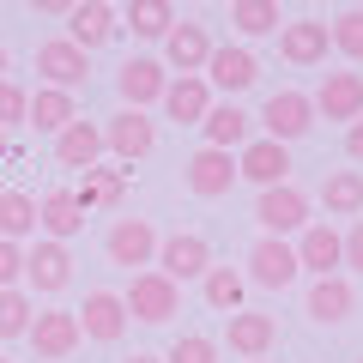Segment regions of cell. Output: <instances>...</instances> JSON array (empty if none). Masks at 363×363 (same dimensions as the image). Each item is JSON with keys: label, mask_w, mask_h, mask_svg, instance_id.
Instances as JSON below:
<instances>
[{"label": "cell", "mask_w": 363, "mask_h": 363, "mask_svg": "<svg viewBox=\"0 0 363 363\" xmlns=\"http://www.w3.org/2000/svg\"><path fill=\"white\" fill-rule=\"evenodd\" d=\"M152 145H157V121L145 109H121V116L104 121V152H116L121 164H140Z\"/></svg>", "instance_id": "9c48e42d"}, {"label": "cell", "mask_w": 363, "mask_h": 363, "mask_svg": "<svg viewBox=\"0 0 363 363\" xmlns=\"http://www.w3.org/2000/svg\"><path fill=\"white\" fill-rule=\"evenodd\" d=\"M279 55H285L291 67H321L327 55H333L327 18H291V25H279Z\"/></svg>", "instance_id": "30bf717a"}, {"label": "cell", "mask_w": 363, "mask_h": 363, "mask_svg": "<svg viewBox=\"0 0 363 363\" xmlns=\"http://www.w3.org/2000/svg\"><path fill=\"white\" fill-rule=\"evenodd\" d=\"M73 121H79L73 91H49V85H37V91H30L25 128H37V133H61V128H73Z\"/></svg>", "instance_id": "83f0119b"}, {"label": "cell", "mask_w": 363, "mask_h": 363, "mask_svg": "<svg viewBox=\"0 0 363 363\" xmlns=\"http://www.w3.org/2000/svg\"><path fill=\"white\" fill-rule=\"evenodd\" d=\"M121 25H128L133 37H145V43H164L169 25H176V6H169V0H133L128 13H121Z\"/></svg>", "instance_id": "4dcf8cb0"}, {"label": "cell", "mask_w": 363, "mask_h": 363, "mask_svg": "<svg viewBox=\"0 0 363 363\" xmlns=\"http://www.w3.org/2000/svg\"><path fill=\"white\" fill-rule=\"evenodd\" d=\"M164 85H169V73H164V61H152V55H133V61L116 73V91H121V104H128V109L164 104Z\"/></svg>", "instance_id": "ac0fdd59"}, {"label": "cell", "mask_w": 363, "mask_h": 363, "mask_svg": "<svg viewBox=\"0 0 363 363\" xmlns=\"http://www.w3.org/2000/svg\"><path fill=\"white\" fill-rule=\"evenodd\" d=\"M73 200L79 206H121V200H128V169H116V164H91L85 176H79V188H73Z\"/></svg>", "instance_id": "4316f807"}, {"label": "cell", "mask_w": 363, "mask_h": 363, "mask_svg": "<svg viewBox=\"0 0 363 363\" xmlns=\"http://www.w3.org/2000/svg\"><path fill=\"white\" fill-rule=\"evenodd\" d=\"M315 104V116H327V121H357L363 116V73H327L321 79V91L309 97Z\"/></svg>", "instance_id": "ffe728a7"}, {"label": "cell", "mask_w": 363, "mask_h": 363, "mask_svg": "<svg viewBox=\"0 0 363 363\" xmlns=\"http://www.w3.org/2000/svg\"><path fill=\"white\" fill-rule=\"evenodd\" d=\"M0 363H6V357H0Z\"/></svg>", "instance_id": "ee69618b"}, {"label": "cell", "mask_w": 363, "mask_h": 363, "mask_svg": "<svg viewBox=\"0 0 363 363\" xmlns=\"http://www.w3.org/2000/svg\"><path fill=\"white\" fill-rule=\"evenodd\" d=\"M37 73L49 91H79L91 79V55L73 49L67 37H49V43H37Z\"/></svg>", "instance_id": "ba28073f"}, {"label": "cell", "mask_w": 363, "mask_h": 363, "mask_svg": "<svg viewBox=\"0 0 363 363\" xmlns=\"http://www.w3.org/2000/svg\"><path fill=\"white\" fill-rule=\"evenodd\" d=\"M230 25L242 30V37H267V30H279L285 18H279V0H236Z\"/></svg>", "instance_id": "836d02e7"}, {"label": "cell", "mask_w": 363, "mask_h": 363, "mask_svg": "<svg viewBox=\"0 0 363 363\" xmlns=\"http://www.w3.org/2000/svg\"><path fill=\"white\" fill-rule=\"evenodd\" d=\"M357 363H363V357H357Z\"/></svg>", "instance_id": "f6af8a7d"}, {"label": "cell", "mask_w": 363, "mask_h": 363, "mask_svg": "<svg viewBox=\"0 0 363 363\" xmlns=\"http://www.w3.org/2000/svg\"><path fill=\"white\" fill-rule=\"evenodd\" d=\"M255 224H260V236H303L309 230V194L303 188H291V182H279V188H260V200H255Z\"/></svg>", "instance_id": "7a4b0ae2"}, {"label": "cell", "mask_w": 363, "mask_h": 363, "mask_svg": "<svg viewBox=\"0 0 363 363\" xmlns=\"http://www.w3.org/2000/svg\"><path fill=\"white\" fill-rule=\"evenodd\" d=\"M260 140H272V145H291V140H303V133L315 128V104L303 97V91H272L267 97V109H260Z\"/></svg>", "instance_id": "5b68a950"}, {"label": "cell", "mask_w": 363, "mask_h": 363, "mask_svg": "<svg viewBox=\"0 0 363 363\" xmlns=\"http://www.w3.org/2000/svg\"><path fill=\"white\" fill-rule=\"evenodd\" d=\"M30 321H37V297L25 285L18 291H0V339H25Z\"/></svg>", "instance_id": "d6a6232c"}, {"label": "cell", "mask_w": 363, "mask_h": 363, "mask_svg": "<svg viewBox=\"0 0 363 363\" xmlns=\"http://www.w3.org/2000/svg\"><path fill=\"white\" fill-rule=\"evenodd\" d=\"M206 109H212V85H206L200 73H194V79H169V85H164V116H169V121L200 128Z\"/></svg>", "instance_id": "d4e9b609"}, {"label": "cell", "mask_w": 363, "mask_h": 363, "mask_svg": "<svg viewBox=\"0 0 363 363\" xmlns=\"http://www.w3.org/2000/svg\"><path fill=\"white\" fill-rule=\"evenodd\" d=\"M25 236H37V200H30L25 188H6V194H0V242L25 248Z\"/></svg>", "instance_id": "f546056e"}, {"label": "cell", "mask_w": 363, "mask_h": 363, "mask_svg": "<svg viewBox=\"0 0 363 363\" xmlns=\"http://www.w3.org/2000/svg\"><path fill=\"white\" fill-rule=\"evenodd\" d=\"M327 30H333V49L345 55L351 67H363V6H345V13H339Z\"/></svg>", "instance_id": "e575fe53"}, {"label": "cell", "mask_w": 363, "mask_h": 363, "mask_svg": "<svg viewBox=\"0 0 363 363\" xmlns=\"http://www.w3.org/2000/svg\"><path fill=\"white\" fill-rule=\"evenodd\" d=\"M0 157H6V133H0Z\"/></svg>", "instance_id": "7bdbcfd3"}, {"label": "cell", "mask_w": 363, "mask_h": 363, "mask_svg": "<svg viewBox=\"0 0 363 363\" xmlns=\"http://www.w3.org/2000/svg\"><path fill=\"white\" fill-rule=\"evenodd\" d=\"M224 345H230L236 357L260 363L272 345H279V321H272V315H260V309H236L230 321H224Z\"/></svg>", "instance_id": "9a60e30c"}, {"label": "cell", "mask_w": 363, "mask_h": 363, "mask_svg": "<svg viewBox=\"0 0 363 363\" xmlns=\"http://www.w3.org/2000/svg\"><path fill=\"white\" fill-rule=\"evenodd\" d=\"M67 285H73V255L61 242L43 236L37 248H25V291L30 297H61Z\"/></svg>", "instance_id": "8992f818"}, {"label": "cell", "mask_w": 363, "mask_h": 363, "mask_svg": "<svg viewBox=\"0 0 363 363\" xmlns=\"http://www.w3.org/2000/svg\"><path fill=\"white\" fill-rule=\"evenodd\" d=\"M212 49H218V43L206 37V25H200V18H176V25H169V37H164V73H182V79L206 73Z\"/></svg>", "instance_id": "277c9868"}, {"label": "cell", "mask_w": 363, "mask_h": 363, "mask_svg": "<svg viewBox=\"0 0 363 363\" xmlns=\"http://www.w3.org/2000/svg\"><path fill=\"white\" fill-rule=\"evenodd\" d=\"M128 363H164V357H152V351H133V357Z\"/></svg>", "instance_id": "60d3db41"}, {"label": "cell", "mask_w": 363, "mask_h": 363, "mask_svg": "<svg viewBox=\"0 0 363 363\" xmlns=\"http://www.w3.org/2000/svg\"><path fill=\"white\" fill-rule=\"evenodd\" d=\"M18 285H25V248L0 242V291H18Z\"/></svg>", "instance_id": "74e56055"}, {"label": "cell", "mask_w": 363, "mask_h": 363, "mask_svg": "<svg viewBox=\"0 0 363 363\" xmlns=\"http://www.w3.org/2000/svg\"><path fill=\"white\" fill-rule=\"evenodd\" d=\"M339 236H345V267L363 272V218H351V230H339Z\"/></svg>", "instance_id": "f35d334b"}, {"label": "cell", "mask_w": 363, "mask_h": 363, "mask_svg": "<svg viewBox=\"0 0 363 363\" xmlns=\"http://www.w3.org/2000/svg\"><path fill=\"white\" fill-rule=\"evenodd\" d=\"M248 128H255V116L236 109V104H212L206 121H200V133H206L212 152H242V145H248Z\"/></svg>", "instance_id": "484cf974"}, {"label": "cell", "mask_w": 363, "mask_h": 363, "mask_svg": "<svg viewBox=\"0 0 363 363\" xmlns=\"http://www.w3.org/2000/svg\"><path fill=\"white\" fill-rule=\"evenodd\" d=\"M297 248L291 242H279V236H255V248H248V279L255 285H267V291H285V285H297Z\"/></svg>", "instance_id": "8fae6325"}, {"label": "cell", "mask_w": 363, "mask_h": 363, "mask_svg": "<svg viewBox=\"0 0 363 363\" xmlns=\"http://www.w3.org/2000/svg\"><path fill=\"white\" fill-rule=\"evenodd\" d=\"M6 67H13V55H6V49H0V85H6Z\"/></svg>", "instance_id": "b9f144b4"}, {"label": "cell", "mask_w": 363, "mask_h": 363, "mask_svg": "<svg viewBox=\"0 0 363 363\" xmlns=\"http://www.w3.org/2000/svg\"><path fill=\"white\" fill-rule=\"evenodd\" d=\"M212 267V242L200 230H176V236H157V260L152 272H164L169 285H188V279H206Z\"/></svg>", "instance_id": "3957f363"}, {"label": "cell", "mask_w": 363, "mask_h": 363, "mask_svg": "<svg viewBox=\"0 0 363 363\" xmlns=\"http://www.w3.org/2000/svg\"><path fill=\"white\" fill-rule=\"evenodd\" d=\"M351 309H357V291H351V279H315L309 285V297H303V315L309 321H321V327H339V321H351Z\"/></svg>", "instance_id": "603a6c76"}, {"label": "cell", "mask_w": 363, "mask_h": 363, "mask_svg": "<svg viewBox=\"0 0 363 363\" xmlns=\"http://www.w3.org/2000/svg\"><path fill=\"white\" fill-rule=\"evenodd\" d=\"M79 333L97 339V345H116L128 333V309H121V291H85V309H73Z\"/></svg>", "instance_id": "5bb4252c"}, {"label": "cell", "mask_w": 363, "mask_h": 363, "mask_svg": "<svg viewBox=\"0 0 363 363\" xmlns=\"http://www.w3.org/2000/svg\"><path fill=\"white\" fill-rule=\"evenodd\" d=\"M121 309H128V321H145V327H164L169 315H182V285H169L164 272H133L128 291H121Z\"/></svg>", "instance_id": "6da1fadb"}, {"label": "cell", "mask_w": 363, "mask_h": 363, "mask_svg": "<svg viewBox=\"0 0 363 363\" xmlns=\"http://www.w3.org/2000/svg\"><path fill=\"white\" fill-rule=\"evenodd\" d=\"M291 248H297V267H309L315 279H333V272L345 267V236H339L333 224H309Z\"/></svg>", "instance_id": "d6986e66"}, {"label": "cell", "mask_w": 363, "mask_h": 363, "mask_svg": "<svg viewBox=\"0 0 363 363\" xmlns=\"http://www.w3.org/2000/svg\"><path fill=\"white\" fill-rule=\"evenodd\" d=\"M30 351H37V363H61V357H73L79 345H85V333H79V321H73V309H43L37 321H30Z\"/></svg>", "instance_id": "52a82bcc"}, {"label": "cell", "mask_w": 363, "mask_h": 363, "mask_svg": "<svg viewBox=\"0 0 363 363\" xmlns=\"http://www.w3.org/2000/svg\"><path fill=\"white\" fill-rule=\"evenodd\" d=\"M345 157H357V164H363V116L345 128Z\"/></svg>", "instance_id": "ab89813d"}, {"label": "cell", "mask_w": 363, "mask_h": 363, "mask_svg": "<svg viewBox=\"0 0 363 363\" xmlns=\"http://www.w3.org/2000/svg\"><path fill=\"white\" fill-rule=\"evenodd\" d=\"M25 109H30V91L25 85H0V133H13V128H25Z\"/></svg>", "instance_id": "8d00e7d4"}, {"label": "cell", "mask_w": 363, "mask_h": 363, "mask_svg": "<svg viewBox=\"0 0 363 363\" xmlns=\"http://www.w3.org/2000/svg\"><path fill=\"white\" fill-rule=\"evenodd\" d=\"M236 176L255 182V188H279V182H291V145L248 140L242 152H236Z\"/></svg>", "instance_id": "e0dca14e"}, {"label": "cell", "mask_w": 363, "mask_h": 363, "mask_svg": "<svg viewBox=\"0 0 363 363\" xmlns=\"http://www.w3.org/2000/svg\"><path fill=\"white\" fill-rule=\"evenodd\" d=\"M116 30H121V13L109 6V0H79L73 13H67V43L73 49H104V43H116Z\"/></svg>", "instance_id": "7c38bea8"}, {"label": "cell", "mask_w": 363, "mask_h": 363, "mask_svg": "<svg viewBox=\"0 0 363 363\" xmlns=\"http://www.w3.org/2000/svg\"><path fill=\"white\" fill-rule=\"evenodd\" d=\"M321 206H327V218H357V212H363V176H357V169H333V176H321Z\"/></svg>", "instance_id": "f1b7e54d"}, {"label": "cell", "mask_w": 363, "mask_h": 363, "mask_svg": "<svg viewBox=\"0 0 363 363\" xmlns=\"http://www.w3.org/2000/svg\"><path fill=\"white\" fill-rule=\"evenodd\" d=\"M200 291H206V303H212L218 315H236V309H242V291H248V279H242L236 267H206Z\"/></svg>", "instance_id": "1f68e13d"}, {"label": "cell", "mask_w": 363, "mask_h": 363, "mask_svg": "<svg viewBox=\"0 0 363 363\" xmlns=\"http://www.w3.org/2000/svg\"><path fill=\"white\" fill-rule=\"evenodd\" d=\"M37 230L49 236V242H61V248L85 230V206L73 200V188H49V194L37 200Z\"/></svg>", "instance_id": "44dd1931"}, {"label": "cell", "mask_w": 363, "mask_h": 363, "mask_svg": "<svg viewBox=\"0 0 363 363\" xmlns=\"http://www.w3.org/2000/svg\"><path fill=\"white\" fill-rule=\"evenodd\" d=\"M230 182H236V152H212V145H200V152L188 157V188H194L200 200L230 194Z\"/></svg>", "instance_id": "cb8c5ba5"}, {"label": "cell", "mask_w": 363, "mask_h": 363, "mask_svg": "<svg viewBox=\"0 0 363 363\" xmlns=\"http://www.w3.org/2000/svg\"><path fill=\"white\" fill-rule=\"evenodd\" d=\"M206 79L212 91H224V97H236V91H248L260 79V61H255V49H242V43H224V49H212V61H206Z\"/></svg>", "instance_id": "2e32d148"}, {"label": "cell", "mask_w": 363, "mask_h": 363, "mask_svg": "<svg viewBox=\"0 0 363 363\" xmlns=\"http://www.w3.org/2000/svg\"><path fill=\"white\" fill-rule=\"evenodd\" d=\"M164 363H218V339L206 333H176L164 351Z\"/></svg>", "instance_id": "d590c367"}, {"label": "cell", "mask_w": 363, "mask_h": 363, "mask_svg": "<svg viewBox=\"0 0 363 363\" xmlns=\"http://www.w3.org/2000/svg\"><path fill=\"white\" fill-rule=\"evenodd\" d=\"M55 164H61V169H79V176H85L91 164H104V128L85 121V116H79L73 128H61V133H55Z\"/></svg>", "instance_id": "7402d4cb"}, {"label": "cell", "mask_w": 363, "mask_h": 363, "mask_svg": "<svg viewBox=\"0 0 363 363\" xmlns=\"http://www.w3.org/2000/svg\"><path fill=\"white\" fill-rule=\"evenodd\" d=\"M104 248H109V260H116V267H152V260H157V230H152V224H145V218H116V224H109V236H104Z\"/></svg>", "instance_id": "4fadbf2b"}]
</instances>
